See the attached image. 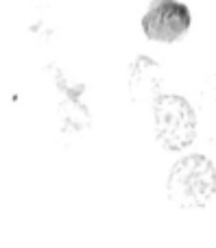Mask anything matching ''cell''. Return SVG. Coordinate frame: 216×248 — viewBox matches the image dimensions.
Instances as JSON below:
<instances>
[{
    "mask_svg": "<svg viewBox=\"0 0 216 248\" xmlns=\"http://www.w3.org/2000/svg\"><path fill=\"white\" fill-rule=\"evenodd\" d=\"M216 192V170L205 157H188L173 168L168 196L182 207H203Z\"/></svg>",
    "mask_w": 216,
    "mask_h": 248,
    "instance_id": "cell-1",
    "label": "cell"
},
{
    "mask_svg": "<svg viewBox=\"0 0 216 248\" xmlns=\"http://www.w3.org/2000/svg\"><path fill=\"white\" fill-rule=\"evenodd\" d=\"M190 29V9L179 0H153L142 17V31L149 39L170 44Z\"/></svg>",
    "mask_w": 216,
    "mask_h": 248,
    "instance_id": "cell-2",
    "label": "cell"
}]
</instances>
